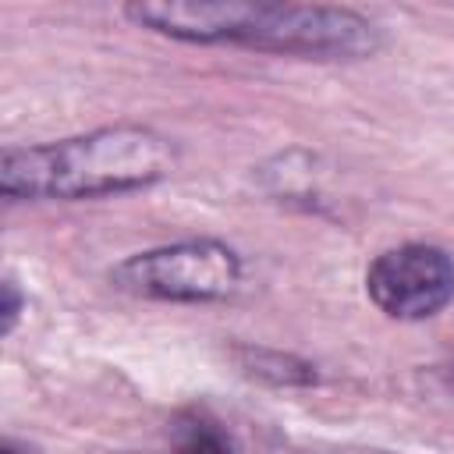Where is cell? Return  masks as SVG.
<instances>
[{
	"instance_id": "8992f818",
	"label": "cell",
	"mask_w": 454,
	"mask_h": 454,
	"mask_svg": "<svg viewBox=\"0 0 454 454\" xmlns=\"http://www.w3.org/2000/svg\"><path fill=\"white\" fill-rule=\"evenodd\" d=\"M248 362L245 369L252 376H262V380H273V383H312L316 372L309 362H298L291 355H280V351H259V348H245L241 351Z\"/></svg>"
},
{
	"instance_id": "52a82bcc",
	"label": "cell",
	"mask_w": 454,
	"mask_h": 454,
	"mask_svg": "<svg viewBox=\"0 0 454 454\" xmlns=\"http://www.w3.org/2000/svg\"><path fill=\"white\" fill-rule=\"evenodd\" d=\"M21 309H25V294H21L18 280L7 277V280H4V305H0V333H4V337L14 333V326H18V319H21Z\"/></svg>"
},
{
	"instance_id": "6da1fadb",
	"label": "cell",
	"mask_w": 454,
	"mask_h": 454,
	"mask_svg": "<svg viewBox=\"0 0 454 454\" xmlns=\"http://www.w3.org/2000/svg\"><path fill=\"white\" fill-rule=\"evenodd\" d=\"M124 14L160 35L202 46H245L305 60H365L383 46L376 21L351 7L259 0H138Z\"/></svg>"
},
{
	"instance_id": "5b68a950",
	"label": "cell",
	"mask_w": 454,
	"mask_h": 454,
	"mask_svg": "<svg viewBox=\"0 0 454 454\" xmlns=\"http://www.w3.org/2000/svg\"><path fill=\"white\" fill-rule=\"evenodd\" d=\"M170 450L174 454H234V443L216 419L202 411H188L174 422Z\"/></svg>"
},
{
	"instance_id": "277c9868",
	"label": "cell",
	"mask_w": 454,
	"mask_h": 454,
	"mask_svg": "<svg viewBox=\"0 0 454 454\" xmlns=\"http://www.w3.org/2000/svg\"><path fill=\"white\" fill-rule=\"evenodd\" d=\"M369 301L401 323H422L454 301V255L436 245H397L365 270Z\"/></svg>"
},
{
	"instance_id": "3957f363",
	"label": "cell",
	"mask_w": 454,
	"mask_h": 454,
	"mask_svg": "<svg viewBox=\"0 0 454 454\" xmlns=\"http://www.w3.org/2000/svg\"><path fill=\"white\" fill-rule=\"evenodd\" d=\"M241 255L213 238L174 241L135 252L110 270V284L124 294L177 305L227 301L241 287Z\"/></svg>"
},
{
	"instance_id": "7a4b0ae2",
	"label": "cell",
	"mask_w": 454,
	"mask_h": 454,
	"mask_svg": "<svg viewBox=\"0 0 454 454\" xmlns=\"http://www.w3.org/2000/svg\"><path fill=\"white\" fill-rule=\"evenodd\" d=\"M174 167V138L142 124H114L39 145H7L0 192L11 202H78L149 188Z\"/></svg>"
},
{
	"instance_id": "9c48e42d",
	"label": "cell",
	"mask_w": 454,
	"mask_h": 454,
	"mask_svg": "<svg viewBox=\"0 0 454 454\" xmlns=\"http://www.w3.org/2000/svg\"><path fill=\"white\" fill-rule=\"evenodd\" d=\"M447 390H450V394H454V372H450V376H447Z\"/></svg>"
},
{
	"instance_id": "ba28073f",
	"label": "cell",
	"mask_w": 454,
	"mask_h": 454,
	"mask_svg": "<svg viewBox=\"0 0 454 454\" xmlns=\"http://www.w3.org/2000/svg\"><path fill=\"white\" fill-rule=\"evenodd\" d=\"M0 454H28V447H21L14 436H7V440H4V447H0Z\"/></svg>"
}]
</instances>
